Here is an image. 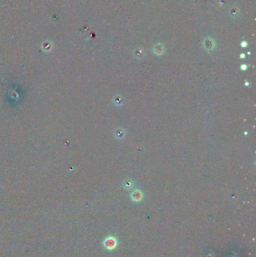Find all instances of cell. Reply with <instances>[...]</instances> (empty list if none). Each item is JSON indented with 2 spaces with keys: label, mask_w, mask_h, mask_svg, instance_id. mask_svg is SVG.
Segmentation results:
<instances>
[{
  "label": "cell",
  "mask_w": 256,
  "mask_h": 257,
  "mask_svg": "<svg viewBox=\"0 0 256 257\" xmlns=\"http://www.w3.org/2000/svg\"><path fill=\"white\" fill-rule=\"evenodd\" d=\"M203 46L207 51H212L215 48V42L212 38L208 37L204 40Z\"/></svg>",
  "instance_id": "6da1fadb"
},
{
  "label": "cell",
  "mask_w": 256,
  "mask_h": 257,
  "mask_svg": "<svg viewBox=\"0 0 256 257\" xmlns=\"http://www.w3.org/2000/svg\"><path fill=\"white\" fill-rule=\"evenodd\" d=\"M164 51V47L162 44H156L155 46H154L153 52L155 55L160 56V55L163 54Z\"/></svg>",
  "instance_id": "7a4b0ae2"
},
{
  "label": "cell",
  "mask_w": 256,
  "mask_h": 257,
  "mask_svg": "<svg viewBox=\"0 0 256 257\" xmlns=\"http://www.w3.org/2000/svg\"><path fill=\"white\" fill-rule=\"evenodd\" d=\"M115 136L118 139L123 138L125 137V131L121 128H116L115 131Z\"/></svg>",
  "instance_id": "3957f363"
},
{
  "label": "cell",
  "mask_w": 256,
  "mask_h": 257,
  "mask_svg": "<svg viewBox=\"0 0 256 257\" xmlns=\"http://www.w3.org/2000/svg\"><path fill=\"white\" fill-rule=\"evenodd\" d=\"M132 197L135 199V200H140L141 199V193L139 191H135L132 194Z\"/></svg>",
  "instance_id": "277c9868"
},
{
  "label": "cell",
  "mask_w": 256,
  "mask_h": 257,
  "mask_svg": "<svg viewBox=\"0 0 256 257\" xmlns=\"http://www.w3.org/2000/svg\"><path fill=\"white\" fill-rule=\"evenodd\" d=\"M143 55H144V53H143V50L139 49L135 51V56L137 57V58H141V57L143 56Z\"/></svg>",
  "instance_id": "5b68a950"
},
{
  "label": "cell",
  "mask_w": 256,
  "mask_h": 257,
  "mask_svg": "<svg viewBox=\"0 0 256 257\" xmlns=\"http://www.w3.org/2000/svg\"><path fill=\"white\" fill-rule=\"evenodd\" d=\"M122 100H123V99H122L121 97H119V96H117L115 98V99H114V102H115V104H116V105H117V104H120L121 101H122Z\"/></svg>",
  "instance_id": "8992f818"
},
{
  "label": "cell",
  "mask_w": 256,
  "mask_h": 257,
  "mask_svg": "<svg viewBox=\"0 0 256 257\" xmlns=\"http://www.w3.org/2000/svg\"><path fill=\"white\" fill-rule=\"evenodd\" d=\"M242 46H243V47H246V42H243Z\"/></svg>",
  "instance_id": "52a82bcc"
}]
</instances>
